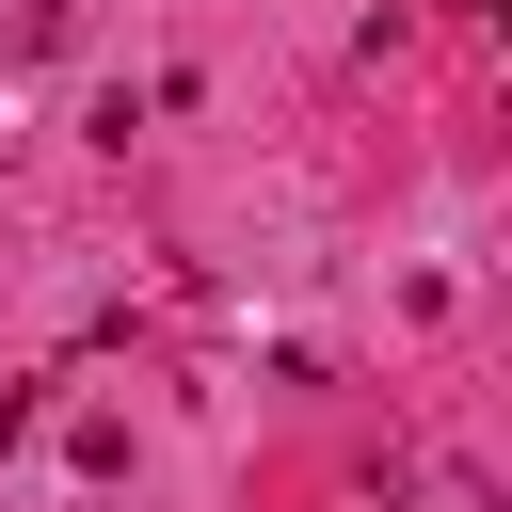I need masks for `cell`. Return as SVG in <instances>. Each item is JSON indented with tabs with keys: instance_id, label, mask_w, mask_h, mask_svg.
I'll return each instance as SVG.
<instances>
[]
</instances>
